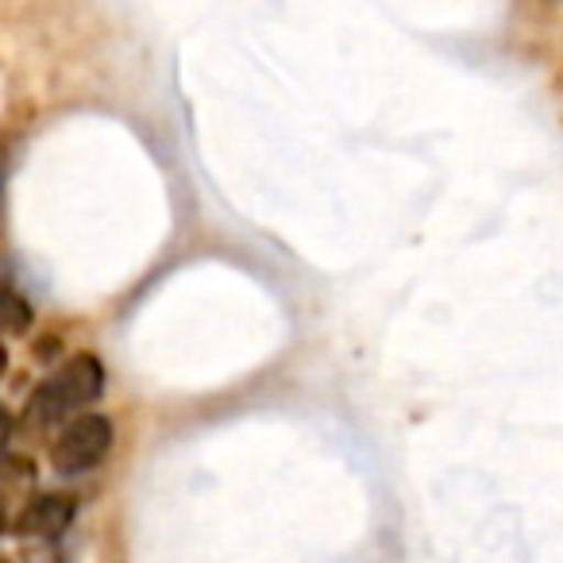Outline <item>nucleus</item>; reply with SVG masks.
Wrapping results in <instances>:
<instances>
[{"label":"nucleus","instance_id":"1","mask_svg":"<svg viewBox=\"0 0 563 563\" xmlns=\"http://www.w3.org/2000/svg\"><path fill=\"white\" fill-rule=\"evenodd\" d=\"M101 390H104L101 360H93V355H74L51 383H43L40 390H35L32 413L40 417V421H55V417L70 413V409L97 401Z\"/></svg>","mask_w":563,"mask_h":563},{"label":"nucleus","instance_id":"2","mask_svg":"<svg viewBox=\"0 0 563 563\" xmlns=\"http://www.w3.org/2000/svg\"><path fill=\"white\" fill-rule=\"evenodd\" d=\"M109 448H112V421L101 413H86L58 432V440L51 444V463L63 475H81V471L97 467Z\"/></svg>","mask_w":563,"mask_h":563},{"label":"nucleus","instance_id":"3","mask_svg":"<svg viewBox=\"0 0 563 563\" xmlns=\"http://www.w3.org/2000/svg\"><path fill=\"white\" fill-rule=\"evenodd\" d=\"M74 521V498L66 494H43L20 514V532L27 537H58Z\"/></svg>","mask_w":563,"mask_h":563},{"label":"nucleus","instance_id":"4","mask_svg":"<svg viewBox=\"0 0 563 563\" xmlns=\"http://www.w3.org/2000/svg\"><path fill=\"white\" fill-rule=\"evenodd\" d=\"M32 306H27L24 298H20L12 286H0V332H12V336H20V332H27V324H32Z\"/></svg>","mask_w":563,"mask_h":563},{"label":"nucleus","instance_id":"5","mask_svg":"<svg viewBox=\"0 0 563 563\" xmlns=\"http://www.w3.org/2000/svg\"><path fill=\"white\" fill-rule=\"evenodd\" d=\"M4 437H9V413L0 409V444H4Z\"/></svg>","mask_w":563,"mask_h":563},{"label":"nucleus","instance_id":"6","mask_svg":"<svg viewBox=\"0 0 563 563\" xmlns=\"http://www.w3.org/2000/svg\"><path fill=\"white\" fill-rule=\"evenodd\" d=\"M4 367H9V352H4V344H0V375H4Z\"/></svg>","mask_w":563,"mask_h":563},{"label":"nucleus","instance_id":"7","mask_svg":"<svg viewBox=\"0 0 563 563\" xmlns=\"http://www.w3.org/2000/svg\"><path fill=\"white\" fill-rule=\"evenodd\" d=\"M0 529H4V514H0Z\"/></svg>","mask_w":563,"mask_h":563}]
</instances>
